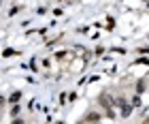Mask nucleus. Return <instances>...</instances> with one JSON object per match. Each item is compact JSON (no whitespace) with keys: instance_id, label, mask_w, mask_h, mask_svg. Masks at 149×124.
Segmentation results:
<instances>
[{"instance_id":"f257e3e1","label":"nucleus","mask_w":149,"mask_h":124,"mask_svg":"<svg viewBox=\"0 0 149 124\" xmlns=\"http://www.w3.org/2000/svg\"><path fill=\"white\" fill-rule=\"evenodd\" d=\"M100 103H102V105H111V99L107 94H102V96H100Z\"/></svg>"},{"instance_id":"f03ea898","label":"nucleus","mask_w":149,"mask_h":124,"mask_svg":"<svg viewBox=\"0 0 149 124\" xmlns=\"http://www.w3.org/2000/svg\"><path fill=\"white\" fill-rule=\"evenodd\" d=\"M130 111H132V107H130V105H124V111H121V116L126 118V116H130Z\"/></svg>"},{"instance_id":"7ed1b4c3","label":"nucleus","mask_w":149,"mask_h":124,"mask_svg":"<svg viewBox=\"0 0 149 124\" xmlns=\"http://www.w3.org/2000/svg\"><path fill=\"white\" fill-rule=\"evenodd\" d=\"M19 96H22L19 92H13V96H11V101H13V103H17V101H19Z\"/></svg>"},{"instance_id":"423d86ee","label":"nucleus","mask_w":149,"mask_h":124,"mask_svg":"<svg viewBox=\"0 0 149 124\" xmlns=\"http://www.w3.org/2000/svg\"><path fill=\"white\" fill-rule=\"evenodd\" d=\"M13 124H24L22 120H13Z\"/></svg>"},{"instance_id":"0eeeda50","label":"nucleus","mask_w":149,"mask_h":124,"mask_svg":"<svg viewBox=\"0 0 149 124\" xmlns=\"http://www.w3.org/2000/svg\"><path fill=\"white\" fill-rule=\"evenodd\" d=\"M2 103H4V99H2V96H0V107H2Z\"/></svg>"},{"instance_id":"20e7f679","label":"nucleus","mask_w":149,"mask_h":124,"mask_svg":"<svg viewBox=\"0 0 149 124\" xmlns=\"http://www.w3.org/2000/svg\"><path fill=\"white\" fill-rule=\"evenodd\" d=\"M136 90H139V94H141V92H143V90H145V84H143V81H139V86H136Z\"/></svg>"},{"instance_id":"39448f33","label":"nucleus","mask_w":149,"mask_h":124,"mask_svg":"<svg viewBox=\"0 0 149 124\" xmlns=\"http://www.w3.org/2000/svg\"><path fill=\"white\" fill-rule=\"evenodd\" d=\"M141 105V101H139V96H134V99H132V107H139Z\"/></svg>"}]
</instances>
